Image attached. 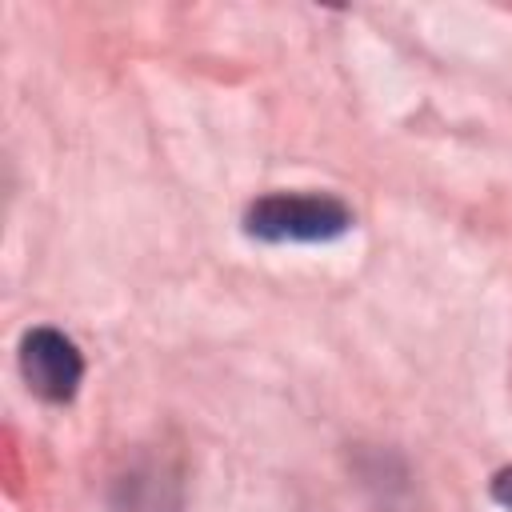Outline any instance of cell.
<instances>
[{
	"instance_id": "3",
	"label": "cell",
	"mask_w": 512,
	"mask_h": 512,
	"mask_svg": "<svg viewBox=\"0 0 512 512\" xmlns=\"http://www.w3.org/2000/svg\"><path fill=\"white\" fill-rule=\"evenodd\" d=\"M492 496H496L504 508H512V468L496 472V480H492Z\"/></svg>"
},
{
	"instance_id": "1",
	"label": "cell",
	"mask_w": 512,
	"mask_h": 512,
	"mask_svg": "<svg viewBox=\"0 0 512 512\" xmlns=\"http://www.w3.org/2000/svg\"><path fill=\"white\" fill-rule=\"evenodd\" d=\"M244 228L256 240L272 244H312V240H336L352 228L348 204L320 192H268L244 212Z\"/></svg>"
},
{
	"instance_id": "2",
	"label": "cell",
	"mask_w": 512,
	"mask_h": 512,
	"mask_svg": "<svg viewBox=\"0 0 512 512\" xmlns=\"http://www.w3.org/2000/svg\"><path fill=\"white\" fill-rule=\"evenodd\" d=\"M20 372L28 380V388L48 400V404H64L76 396L80 380H84V356L80 348L56 332V328H32L20 340Z\"/></svg>"
}]
</instances>
